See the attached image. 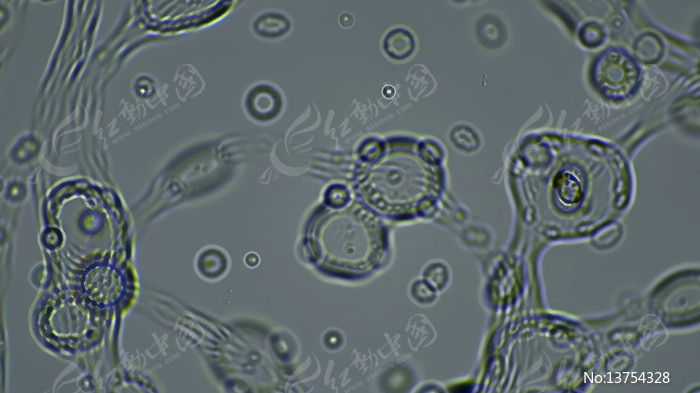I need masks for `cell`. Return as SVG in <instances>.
<instances>
[{"label":"cell","mask_w":700,"mask_h":393,"mask_svg":"<svg viewBox=\"0 0 700 393\" xmlns=\"http://www.w3.org/2000/svg\"><path fill=\"white\" fill-rule=\"evenodd\" d=\"M638 68L634 61L620 50L605 52L596 62L594 80L597 87L614 98L624 97L637 85Z\"/></svg>","instance_id":"6da1fadb"}]
</instances>
